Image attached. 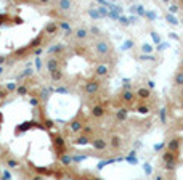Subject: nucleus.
<instances>
[{"label":"nucleus","instance_id":"f257e3e1","mask_svg":"<svg viewBox=\"0 0 183 180\" xmlns=\"http://www.w3.org/2000/svg\"><path fill=\"white\" fill-rule=\"evenodd\" d=\"M96 48H98L100 53H108V44L106 42H100V44L96 45Z\"/></svg>","mask_w":183,"mask_h":180},{"label":"nucleus","instance_id":"f03ea898","mask_svg":"<svg viewBox=\"0 0 183 180\" xmlns=\"http://www.w3.org/2000/svg\"><path fill=\"white\" fill-rule=\"evenodd\" d=\"M88 93H93V92H96L98 90V84L96 82H90L88 85H87V89H85Z\"/></svg>","mask_w":183,"mask_h":180},{"label":"nucleus","instance_id":"7ed1b4c3","mask_svg":"<svg viewBox=\"0 0 183 180\" xmlns=\"http://www.w3.org/2000/svg\"><path fill=\"white\" fill-rule=\"evenodd\" d=\"M76 35H77V39H84V37H87V31L85 29H79Z\"/></svg>","mask_w":183,"mask_h":180},{"label":"nucleus","instance_id":"20e7f679","mask_svg":"<svg viewBox=\"0 0 183 180\" xmlns=\"http://www.w3.org/2000/svg\"><path fill=\"white\" fill-rule=\"evenodd\" d=\"M175 82H177V84H180V85L183 84V73H180L177 77H175Z\"/></svg>","mask_w":183,"mask_h":180},{"label":"nucleus","instance_id":"39448f33","mask_svg":"<svg viewBox=\"0 0 183 180\" xmlns=\"http://www.w3.org/2000/svg\"><path fill=\"white\" fill-rule=\"evenodd\" d=\"M143 50H145V52H151L153 48H151V47H148V45H145V47H143Z\"/></svg>","mask_w":183,"mask_h":180}]
</instances>
